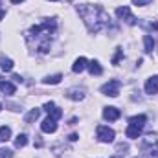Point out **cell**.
<instances>
[{
    "label": "cell",
    "instance_id": "9a60e30c",
    "mask_svg": "<svg viewBox=\"0 0 158 158\" xmlns=\"http://www.w3.org/2000/svg\"><path fill=\"white\" fill-rule=\"evenodd\" d=\"M61 79H63L61 74H53V76L44 77V79H42V83H46V85H59V83H61Z\"/></svg>",
    "mask_w": 158,
    "mask_h": 158
},
{
    "label": "cell",
    "instance_id": "52a82bcc",
    "mask_svg": "<svg viewBox=\"0 0 158 158\" xmlns=\"http://www.w3.org/2000/svg\"><path fill=\"white\" fill-rule=\"evenodd\" d=\"M44 110H46V112H48V114H50L53 119H59L61 116H63V110H61V109H59L55 103H52V101L44 105Z\"/></svg>",
    "mask_w": 158,
    "mask_h": 158
},
{
    "label": "cell",
    "instance_id": "9c48e42d",
    "mask_svg": "<svg viewBox=\"0 0 158 158\" xmlns=\"http://www.w3.org/2000/svg\"><path fill=\"white\" fill-rule=\"evenodd\" d=\"M156 92H158V76H153V77L147 79V83H145V94L153 96Z\"/></svg>",
    "mask_w": 158,
    "mask_h": 158
},
{
    "label": "cell",
    "instance_id": "7a4b0ae2",
    "mask_svg": "<svg viewBox=\"0 0 158 158\" xmlns=\"http://www.w3.org/2000/svg\"><path fill=\"white\" fill-rule=\"evenodd\" d=\"M145 121H147V116H143V114H140V116H132V118L129 119V125H127V131H125L127 138H131V140L138 138V136L142 134V129H143Z\"/></svg>",
    "mask_w": 158,
    "mask_h": 158
},
{
    "label": "cell",
    "instance_id": "d6986e66",
    "mask_svg": "<svg viewBox=\"0 0 158 158\" xmlns=\"http://www.w3.org/2000/svg\"><path fill=\"white\" fill-rule=\"evenodd\" d=\"M26 143H28V136H26V134H19V136L15 138V147L20 149V147H24Z\"/></svg>",
    "mask_w": 158,
    "mask_h": 158
},
{
    "label": "cell",
    "instance_id": "5b68a950",
    "mask_svg": "<svg viewBox=\"0 0 158 158\" xmlns=\"http://www.w3.org/2000/svg\"><path fill=\"white\" fill-rule=\"evenodd\" d=\"M116 17L121 19V20H125L129 26H134V24H136V17L131 13V9H129L127 6H123V7H118V9H116Z\"/></svg>",
    "mask_w": 158,
    "mask_h": 158
},
{
    "label": "cell",
    "instance_id": "ac0fdd59",
    "mask_svg": "<svg viewBox=\"0 0 158 158\" xmlns=\"http://www.w3.org/2000/svg\"><path fill=\"white\" fill-rule=\"evenodd\" d=\"M11 138V129L9 127H0V142H7Z\"/></svg>",
    "mask_w": 158,
    "mask_h": 158
},
{
    "label": "cell",
    "instance_id": "f1b7e54d",
    "mask_svg": "<svg viewBox=\"0 0 158 158\" xmlns=\"http://www.w3.org/2000/svg\"><path fill=\"white\" fill-rule=\"evenodd\" d=\"M114 158H118V156H114Z\"/></svg>",
    "mask_w": 158,
    "mask_h": 158
},
{
    "label": "cell",
    "instance_id": "484cf974",
    "mask_svg": "<svg viewBox=\"0 0 158 158\" xmlns=\"http://www.w3.org/2000/svg\"><path fill=\"white\" fill-rule=\"evenodd\" d=\"M50 2H57V0H50Z\"/></svg>",
    "mask_w": 158,
    "mask_h": 158
},
{
    "label": "cell",
    "instance_id": "83f0119b",
    "mask_svg": "<svg viewBox=\"0 0 158 158\" xmlns=\"http://www.w3.org/2000/svg\"><path fill=\"white\" fill-rule=\"evenodd\" d=\"M0 83H2V77H0Z\"/></svg>",
    "mask_w": 158,
    "mask_h": 158
},
{
    "label": "cell",
    "instance_id": "4316f807",
    "mask_svg": "<svg viewBox=\"0 0 158 158\" xmlns=\"http://www.w3.org/2000/svg\"><path fill=\"white\" fill-rule=\"evenodd\" d=\"M0 110H2V105H0Z\"/></svg>",
    "mask_w": 158,
    "mask_h": 158
},
{
    "label": "cell",
    "instance_id": "6da1fadb",
    "mask_svg": "<svg viewBox=\"0 0 158 158\" xmlns=\"http://www.w3.org/2000/svg\"><path fill=\"white\" fill-rule=\"evenodd\" d=\"M79 17L85 20L90 33H98L103 28H110V15L103 9V6H92V4H81L77 6Z\"/></svg>",
    "mask_w": 158,
    "mask_h": 158
},
{
    "label": "cell",
    "instance_id": "603a6c76",
    "mask_svg": "<svg viewBox=\"0 0 158 158\" xmlns=\"http://www.w3.org/2000/svg\"><path fill=\"white\" fill-rule=\"evenodd\" d=\"M79 136L77 134H70V142H76V140H77Z\"/></svg>",
    "mask_w": 158,
    "mask_h": 158
},
{
    "label": "cell",
    "instance_id": "2e32d148",
    "mask_svg": "<svg viewBox=\"0 0 158 158\" xmlns=\"http://www.w3.org/2000/svg\"><path fill=\"white\" fill-rule=\"evenodd\" d=\"M39 114H40V110H39V109H31V110H30V112L26 114L24 121H26V123H33L35 119L39 118Z\"/></svg>",
    "mask_w": 158,
    "mask_h": 158
},
{
    "label": "cell",
    "instance_id": "ffe728a7",
    "mask_svg": "<svg viewBox=\"0 0 158 158\" xmlns=\"http://www.w3.org/2000/svg\"><path fill=\"white\" fill-rule=\"evenodd\" d=\"M121 57H123V50H121V48H116V55L112 57V64H118Z\"/></svg>",
    "mask_w": 158,
    "mask_h": 158
},
{
    "label": "cell",
    "instance_id": "3957f363",
    "mask_svg": "<svg viewBox=\"0 0 158 158\" xmlns=\"http://www.w3.org/2000/svg\"><path fill=\"white\" fill-rule=\"evenodd\" d=\"M96 132H98V140L99 142H103V143H110V142H114V131L112 129H109V127H105V125H99L98 129H96Z\"/></svg>",
    "mask_w": 158,
    "mask_h": 158
},
{
    "label": "cell",
    "instance_id": "cb8c5ba5",
    "mask_svg": "<svg viewBox=\"0 0 158 158\" xmlns=\"http://www.w3.org/2000/svg\"><path fill=\"white\" fill-rule=\"evenodd\" d=\"M4 17H6V11H4V9H2V7H0V20H2V19H4Z\"/></svg>",
    "mask_w": 158,
    "mask_h": 158
},
{
    "label": "cell",
    "instance_id": "44dd1931",
    "mask_svg": "<svg viewBox=\"0 0 158 158\" xmlns=\"http://www.w3.org/2000/svg\"><path fill=\"white\" fill-rule=\"evenodd\" d=\"M0 158H13L11 149H0Z\"/></svg>",
    "mask_w": 158,
    "mask_h": 158
},
{
    "label": "cell",
    "instance_id": "7c38bea8",
    "mask_svg": "<svg viewBox=\"0 0 158 158\" xmlns=\"http://www.w3.org/2000/svg\"><path fill=\"white\" fill-rule=\"evenodd\" d=\"M86 68H88V72H90L92 76H101V74H103V68H101V64H99L98 61H90Z\"/></svg>",
    "mask_w": 158,
    "mask_h": 158
},
{
    "label": "cell",
    "instance_id": "277c9868",
    "mask_svg": "<svg viewBox=\"0 0 158 158\" xmlns=\"http://www.w3.org/2000/svg\"><path fill=\"white\" fill-rule=\"evenodd\" d=\"M119 86H121V83H119L118 79H112V81H109V83H105V85L101 86V92H103L105 96L116 98L119 94Z\"/></svg>",
    "mask_w": 158,
    "mask_h": 158
},
{
    "label": "cell",
    "instance_id": "d4e9b609",
    "mask_svg": "<svg viewBox=\"0 0 158 158\" xmlns=\"http://www.w3.org/2000/svg\"><path fill=\"white\" fill-rule=\"evenodd\" d=\"M13 4H20V2H24V0H11Z\"/></svg>",
    "mask_w": 158,
    "mask_h": 158
},
{
    "label": "cell",
    "instance_id": "e0dca14e",
    "mask_svg": "<svg viewBox=\"0 0 158 158\" xmlns=\"http://www.w3.org/2000/svg\"><path fill=\"white\" fill-rule=\"evenodd\" d=\"M143 44H145V52L147 53H151L155 50V40H153L151 35H143Z\"/></svg>",
    "mask_w": 158,
    "mask_h": 158
},
{
    "label": "cell",
    "instance_id": "8fae6325",
    "mask_svg": "<svg viewBox=\"0 0 158 158\" xmlns=\"http://www.w3.org/2000/svg\"><path fill=\"white\" fill-rule=\"evenodd\" d=\"M88 66V61L85 59V57H79V59H76V63H74V66H72V70L76 72V74H81L85 68Z\"/></svg>",
    "mask_w": 158,
    "mask_h": 158
},
{
    "label": "cell",
    "instance_id": "5bb4252c",
    "mask_svg": "<svg viewBox=\"0 0 158 158\" xmlns=\"http://www.w3.org/2000/svg\"><path fill=\"white\" fill-rule=\"evenodd\" d=\"M0 68L4 72H11L13 70V61L9 57H0Z\"/></svg>",
    "mask_w": 158,
    "mask_h": 158
},
{
    "label": "cell",
    "instance_id": "30bf717a",
    "mask_svg": "<svg viewBox=\"0 0 158 158\" xmlns=\"http://www.w3.org/2000/svg\"><path fill=\"white\" fill-rule=\"evenodd\" d=\"M119 116H121V112H119V109H116V107H107L103 110V118L109 119V121H116Z\"/></svg>",
    "mask_w": 158,
    "mask_h": 158
},
{
    "label": "cell",
    "instance_id": "f546056e",
    "mask_svg": "<svg viewBox=\"0 0 158 158\" xmlns=\"http://www.w3.org/2000/svg\"><path fill=\"white\" fill-rule=\"evenodd\" d=\"M70 2H72V0H70Z\"/></svg>",
    "mask_w": 158,
    "mask_h": 158
},
{
    "label": "cell",
    "instance_id": "ba28073f",
    "mask_svg": "<svg viewBox=\"0 0 158 158\" xmlns=\"http://www.w3.org/2000/svg\"><path fill=\"white\" fill-rule=\"evenodd\" d=\"M40 129H42V132H55V131H57V119H53L52 116H48V118L42 121Z\"/></svg>",
    "mask_w": 158,
    "mask_h": 158
},
{
    "label": "cell",
    "instance_id": "7402d4cb",
    "mask_svg": "<svg viewBox=\"0 0 158 158\" xmlns=\"http://www.w3.org/2000/svg\"><path fill=\"white\" fill-rule=\"evenodd\" d=\"M153 0H132V4L134 6H147V4H151Z\"/></svg>",
    "mask_w": 158,
    "mask_h": 158
},
{
    "label": "cell",
    "instance_id": "8992f818",
    "mask_svg": "<svg viewBox=\"0 0 158 158\" xmlns=\"http://www.w3.org/2000/svg\"><path fill=\"white\" fill-rule=\"evenodd\" d=\"M64 94H66V98L72 99V101H81V99H85V90H83V88H68Z\"/></svg>",
    "mask_w": 158,
    "mask_h": 158
},
{
    "label": "cell",
    "instance_id": "4fadbf2b",
    "mask_svg": "<svg viewBox=\"0 0 158 158\" xmlns=\"http://www.w3.org/2000/svg\"><path fill=\"white\" fill-rule=\"evenodd\" d=\"M0 90L4 92V96H13L15 94V85L9 81H2L0 83Z\"/></svg>",
    "mask_w": 158,
    "mask_h": 158
}]
</instances>
